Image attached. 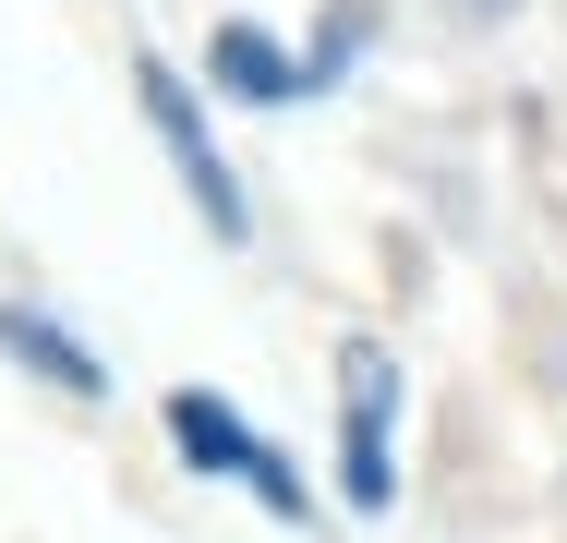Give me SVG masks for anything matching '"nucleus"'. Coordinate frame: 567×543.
<instances>
[{"mask_svg":"<svg viewBox=\"0 0 567 543\" xmlns=\"http://www.w3.org/2000/svg\"><path fill=\"white\" fill-rule=\"evenodd\" d=\"M133 85H145V121H157V145L182 157V182H194L206 229H218V242H241V194H229V170H218V145H206V121H194V98H182V73H169V61H133Z\"/></svg>","mask_w":567,"mask_h":543,"instance_id":"nucleus-1","label":"nucleus"},{"mask_svg":"<svg viewBox=\"0 0 567 543\" xmlns=\"http://www.w3.org/2000/svg\"><path fill=\"white\" fill-rule=\"evenodd\" d=\"M0 350H24V362H37L49 387H73V399H97V387H110V375H97V362H85L73 338H49L37 315H0Z\"/></svg>","mask_w":567,"mask_h":543,"instance_id":"nucleus-5","label":"nucleus"},{"mask_svg":"<svg viewBox=\"0 0 567 543\" xmlns=\"http://www.w3.org/2000/svg\"><path fill=\"white\" fill-rule=\"evenodd\" d=\"M386 350H350V508H386Z\"/></svg>","mask_w":567,"mask_h":543,"instance_id":"nucleus-3","label":"nucleus"},{"mask_svg":"<svg viewBox=\"0 0 567 543\" xmlns=\"http://www.w3.org/2000/svg\"><path fill=\"white\" fill-rule=\"evenodd\" d=\"M218 85H229V98H254V109L302 98V73L278 61V37H254V24H218Z\"/></svg>","mask_w":567,"mask_h":543,"instance_id":"nucleus-4","label":"nucleus"},{"mask_svg":"<svg viewBox=\"0 0 567 543\" xmlns=\"http://www.w3.org/2000/svg\"><path fill=\"white\" fill-rule=\"evenodd\" d=\"M169 434H182V447H194V459H206V471H241V483H254V495H266V508H278V520H302V483H290V471H278V447H254V434L229 423L218 399H169Z\"/></svg>","mask_w":567,"mask_h":543,"instance_id":"nucleus-2","label":"nucleus"}]
</instances>
